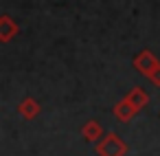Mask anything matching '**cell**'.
Listing matches in <instances>:
<instances>
[{
  "label": "cell",
  "mask_w": 160,
  "mask_h": 156,
  "mask_svg": "<svg viewBox=\"0 0 160 156\" xmlns=\"http://www.w3.org/2000/svg\"><path fill=\"white\" fill-rule=\"evenodd\" d=\"M136 112H140V110H138V108H136L127 97H123V99L114 106V117H116L118 121H123V123H125V121H129V119H134V117H136Z\"/></svg>",
  "instance_id": "5b68a950"
},
{
  "label": "cell",
  "mask_w": 160,
  "mask_h": 156,
  "mask_svg": "<svg viewBox=\"0 0 160 156\" xmlns=\"http://www.w3.org/2000/svg\"><path fill=\"white\" fill-rule=\"evenodd\" d=\"M158 64H160V62H158V57H156L149 49H142V51H140V53H136V55H134V60H132L134 70H136V73H140V75H145V77H147V75L158 66Z\"/></svg>",
  "instance_id": "7a4b0ae2"
},
{
  "label": "cell",
  "mask_w": 160,
  "mask_h": 156,
  "mask_svg": "<svg viewBox=\"0 0 160 156\" xmlns=\"http://www.w3.org/2000/svg\"><path fill=\"white\" fill-rule=\"evenodd\" d=\"M97 154L99 156H125L127 154V143L116 132H108L97 143Z\"/></svg>",
  "instance_id": "6da1fadb"
},
{
  "label": "cell",
  "mask_w": 160,
  "mask_h": 156,
  "mask_svg": "<svg viewBox=\"0 0 160 156\" xmlns=\"http://www.w3.org/2000/svg\"><path fill=\"white\" fill-rule=\"evenodd\" d=\"M147 79H149V84H153V86H158V88H160V64H158V66L147 75Z\"/></svg>",
  "instance_id": "ba28073f"
},
{
  "label": "cell",
  "mask_w": 160,
  "mask_h": 156,
  "mask_svg": "<svg viewBox=\"0 0 160 156\" xmlns=\"http://www.w3.org/2000/svg\"><path fill=\"white\" fill-rule=\"evenodd\" d=\"M40 110H42V106H40L33 97H24V99L18 103V114H20L22 119H27V121H33V119L40 114Z\"/></svg>",
  "instance_id": "277c9868"
},
{
  "label": "cell",
  "mask_w": 160,
  "mask_h": 156,
  "mask_svg": "<svg viewBox=\"0 0 160 156\" xmlns=\"http://www.w3.org/2000/svg\"><path fill=\"white\" fill-rule=\"evenodd\" d=\"M18 31H20V27H18V22L11 16H2V18H0V42H2V44L11 42L18 35Z\"/></svg>",
  "instance_id": "3957f363"
},
{
  "label": "cell",
  "mask_w": 160,
  "mask_h": 156,
  "mask_svg": "<svg viewBox=\"0 0 160 156\" xmlns=\"http://www.w3.org/2000/svg\"><path fill=\"white\" fill-rule=\"evenodd\" d=\"M125 97H127V99H129V101H132V103H134L138 110H142V108L149 103V95H147V92H145L140 86H134V88H132V90H129Z\"/></svg>",
  "instance_id": "52a82bcc"
},
{
  "label": "cell",
  "mask_w": 160,
  "mask_h": 156,
  "mask_svg": "<svg viewBox=\"0 0 160 156\" xmlns=\"http://www.w3.org/2000/svg\"><path fill=\"white\" fill-rule=\"evenodd\" d=\"M81 136L88 141V143H99L101 138H103V127H101V123L99 121H88V123H83V127H81Z\"/></svg>",
  "instance_id": "8992f818"
}]
</instances>
